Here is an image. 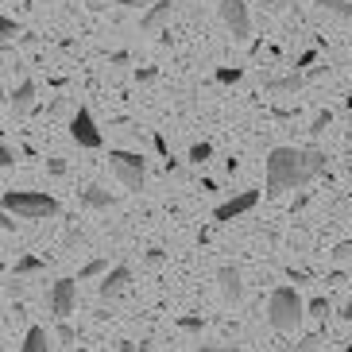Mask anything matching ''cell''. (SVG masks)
<instances>
[{
    "mask_svg": "<svg viewBox=\"0 0 352 352\" xmlns=\"http://www.w3.org/2000/svg\"><path fill=\"white\" fill-rule=\"evenodd\" d=\"M321 170H325V151H318V147H271L267 197H283L290 190L310 186Z\"/></svg>",
    "mask_w": 352,
    "mask_h": 352,
    "instance_id": "cell-1",
    "label": "cell"
},
{
    "mask_svg": "<svg viewBox=\"0 0 352 352\" xmlns=\"http://www.w3.org/2000/svg\"><path fill=\"white\" fill-rule=\"evenodd\" d=\"M302 318H306V302L298 298L294 287H275L267 298V321L271 329L279 333H298L302 329Z\"/></svg>",
    "mask_w": 352,
    "mask_h": 352,
    "instance_id": "cell-2",
    "label": "cell"
},
{
    "mask_svg": "<svg viewBox=\"0 0 352 352\" xmlns=\"http://www.w3.org/2000/svg\"><path fill=\"white\" fill-rule=\"evenodd\" d=\"M4 213L20 221H47L58 213V201L39 190H4Z\"/></svg>",
    "mask_w": 352,
    "mask_h": 352,
    "instance_id": "cell-3",
    "label": "cell"
},
{
    "mask_svg": "<svg viewBox=\"0 0 352 352\" xmlns=\"http://www.w3.org/2000/svg\"><path fill=\"white\" fill-rule=\"evenodd\" d=\"M109 166H113V175L124 182V190H144L147 182V159L140 151H124V147H113L109 151Z\"/></svg>",
    "mask_w": 352,
    "mask_h": 352,
    "instance_id": "cell-4",
    "label": "cell"
},
{
    "mask_svg": "<svg viewBox=\"0 0 352 352\" xmlns=\"http://www.w3.org/2000/svg\"><path fill=\"white\" fill-rule=\"evenodd\" d=\"M70 135H74V144L78 147H85V151H97V147L104 144L101 140V128H97V120H94V113L89 109H78V113L70 116Z\"/></svg>",
    "mask_w": 352,
    "mask_h": 352,
    "instance_id": "cell-5",
    "label": "cell"
},
{
    "mask_svg": "<svg viewBox=\"0 0 352 352\" xmlns=\"http://www.w3.org/2000/svg\"><path fill=\"white\" fill-rule=\"evenodd\" d=\"M74 302H78V279H54L51 294H47V306L58 321H66L74 314Z\"/></svg>",
    "mask_w": 352,
    "mask_h": 352,
    "instance_id": "cell-6",
    "label": "cell"
},
{
    "mask_svg": "<svg viewBox=\"0 0 352 352\" xmlns=\"http://www.w3.org/2000/svg\"><path fill=\"white\" fill-rule=\"evenodd\" d=\"M217 12H221V20H225V28L236 35V39H244V35L252 32V16H248V4H244V0H221Z\"/></svg>",
    "mask_w": 352,
    "mask_h": 352,
    "instance_id": "cell-7",
    "label": "cell"
},
{
    "mask_svg": "<svg viewBox=\"0 0 352 352\" xmlns=\"http://www.w3.org/2000/svg\"><path fill=\"white\" fill-rule=\"evenodd\" d=\"M128 283H132V267H128V263H116V267L97 283V294H101V302H113L128 290Z\"/></svg>",
    "mask_w": 352,
    "mask_h": 352,
    "instance_id": "cell-8",
    "label": "cell"
},
{
    "mask_svg": "<svg viewBox=\"0 0 352 352\" xmlns=\"http://www.w3.org/2000/svg\"><path fill=\"white\" fill-rule=\"evenodd\" d=\"M259 201V190H240L236 197H228V201H221L217 209H213V217L217 221H232V217H244L248 209H256Z\"/></svg>",
    "mask_w": 352,
    "mask_h": 352,
    "instance_id": "cell-9",
    "label": "cell"
},
{
    "mask_svg": "<svg viewBox=\"0 0 352 352\" xmlns=\"http://www.w3.org/2000/svg\"><path fill=\"white\" fill-rule=\"evenodd\" d=\"M35 94H39V85L32 82V78H23L16 89H8V109L16 116H23V113H32V104H35Z\"/></svg>",
    "mask_w": 352,
    "mask_h": 352,
    "instance_id": "cell-10",
    "label": "cell"
},
{
    "mask_svg": "<svg viewBox=\"0 0 352 352\" xmlns=\"http://www.w3.org/2000/svg\"><path fill=\"white\" fill-rule=\"evenodd\" d=\"M217 283H221V298H225V302H240V298H244V279H240V271L232 267V263H225V267L217 271Z\"/></svg>",
    "mask_w": 352,
    "mask_h": 352,
    "instance_id": "cell-11",
    "label": "cell"
},
{
    "mask_svg": "<svg viewBox=\"0 0 352 352\" xmlns=\"http://www.w3.org/2000/svg\"><path fill=\"white\" fill-rule=\"evenodd\" d=\"M170 12H175L170 4H151V8L144 12V20H140V28H144L147 35H155L159 28H163V23L170 20Z\"/></svg>",
    "mask_w": 352,
    "mask_h": 352,
    "instance_id": "cell-12",
    "label": "cell"
},
{
    "mask_svg": "<svg viewBox=\"0 0 352 352\" xmlns=\"http://www.w3.org/2000/svg\"><path fill=\"white\" fill-rule=\"evenodd\" d=\"M20 352H51V333L43 329V325H32L20 344Z\"/></svg>",
    "mask_w": 352,
    "mask_h": 352,
    "instance_id": "cell-13",
    "label": "cell"
},
{
    "mask_svg": "<svg viewBox=\"0 0 352 352\" xmlns=\"http://www.w3.org/2000/svg\"><path fill=\"white\" fill-rule=\"evenodd\" d=\"M82 201H85L89 209H113V206H116V197L109 194V190H101V186H85V190H82Z\"/></svg>",
    "mask_w": 352,
    "mask_h": 352,
    "instance_id": "cell-14",
    "label": "cell"
},
{
    "mask_svg": "<svg viewBox=\"0 0 352 352\" xmlns=\"http://www.w3.org/2000/svg\"><path fill=\"white\" fill-rule=\"evenodd\" d=\"M302 85H306V78H302V74H290V78H275V82H267V89H275V94H298Z\"/></svg>",
    "mask_w": 352,
    "mask_h": 352,
    "instance_id": "cell-15",
    "label": "cell"
},
{
    "mask_svg": "<svg viewBox=\"0 0 352 352\" xmlns=\"http://www.w3.org/2000/svg\"><path fill=\"white\" fill-rule=\"evenodd\" d=\"M325 12H333L337 20H344V23H352V0H318Z\"/></svg>",
    "mask_w": 352,
    "mask_h": 352,
    "instance_id": "cell-16",
    "label": "cell"
},
{
    "mask_svg": "<svg viewBox=\"0 0 352 352\" xmlns=\"http://www.w3.org/2000/svg\"><path fill=\"white\" fill-rule=\"evenodd\" d=\"M97 275H109V259H89V263H85L82 271H78V279H97Z\"/></svg>",
    "mask_w": 352,
    "mask_h": 352,
    "instance_id": "cell-17",
    "label": "cell"
},
{
    "mask_svg": "<svg viewBox=\"0 0 352 352\" xmlns=\"http://www.w3.org/2000/svg\"><path fill=\"white\" fill-rule=\"evenodd\" d=\"M47 263H43L39 256H20L16 259V275H35V271H43Z\"/></svg>",
    "mask_w": 352,
    "mask_h": 352,
    "instance_id": "cell-18",
    "label": "cell"
},
{
    "mask_svg": "<svg viewBox=\"0 0 352 352\" xmlns=\"http://www.w3.org/2000/svg\"><path fill=\"white\" fill-rule=\"evenodd\" d=\"M209 159H213V144H206V140H201V144H194L190 147V163H209Z\"/></svg>",
    "mask_w": 352,
    "mask_h": 352,
    "instance_id": "cell-19",
    "label": "cell"
},
{
    "mask_svg": "<svg viewBox=\"0 0 352 352\" xmlns=\"http://www.w3.org/2000/svg\"><path fill=\"white\" fill-rule=\"evenodd\" d=\"M240 78H244V70H240V66H217V82L221 85H236Z\"/></svg>",
    "mask_w": 352,
    "mask_h": 352,
    "instance_id": "cell-20",
    "label": "cell"
},
{
    "mask_svg": "<svg viewBox=\"0 0 352 352\" xmlns=\"http://www.w3.org/2000/svg\"><path fill=\"white\" fill-rule=\"evenodd\" d=\"M333 263H352V236L349 240H341V244H333Z\"/></svg>",
    "mask_w": 352,
    "mask_h": 352,
    "instance_id": "cell-21",
    "label": "cell"
},
{
    "mask_svg": "<svg viewBox=\"0 0 352 352\" xmlns=\"http://www.w3.org/2000/svg\"><path fill=\"white\" fill-rule=\"evenodd\" d=\"M306 314H314V318H329V298H310L306 302Z\"/></svg>",
    "mask_w": 352,
    "mask_h": 352,
    "instance_id": "cell-22",
    "label": "cell"
},
{
    "mask_svg": "<svg viewBox=\"0 0 352 352\" xmlns=\"http://www.w3.org/2000/svg\"><path fill=\"white\" fill-rule=\"evenodd\" d=\"M178 329H186V333H201V329H206V318H178Z\"/></svg>",
    "mask_w": 352,
    "mask_h": 352,
    "instance_id": "cell-23",
    "label": "cell"
},
{
    "mask_svg": "<svg viewBox=\"0 0 352 352\" xmlns=\"http://www.w3.org/2000/svg\"><path fill=\"white\" fill-rule=\"evenodd\" d=\"M329 120H333V113H329V109H325V113H318V116H314V128H310V132H314V135H318V132H325V128H329Z\"/></svg>",
    "mask_w": 352,
    "mask_h": 352,
    "instance_id": "cell-24",
    "label": "cell"
},
{
    "mask_svg": "<svg viewBox=\"0 0 352 352\" xmlns=\"http://www.w3.org/2000/svg\"><path fill=\"white\" fill-rule=\"evenodd\" d=\"M0 32H4V39H12V35H20V23L12 20V16H4L0 20Z\"/></svg>",
    "mask_w": 352,
    "mask_h": 352,
    "instance_id": "cell-25",
    "label": "cell"
},
{
    "mask_svg": "<svg viewBox=\"0 0 352 352\" xmlns=\"http://www.w3.org/2000/svg\"><path fill=\"white\" fill-rule=\"evenodd\" d=\"M321 344V333H310V337H302V344H298V352H314Z\"/></svg>",
    "mask_w": 352,
    "mask_h": 352,
    "instance_id": "cell-26",
    "label": "cell"
},
{
    "mask_svg": "<svg viewBox=\"0 0 352 352\" xmlns=\"http://www.w3.org/2000/svg\"><path fill=\"white\" fill-rule=\"evenodd\" d=\"M151 144H155L159 159H163V163H170V147H166V140H163V135H155V140H151Z\"/></svg>",
    "mask_w": 352,
    "mask_h": 352,
    "instance_id": "cell-27",
    "label": "cell"
},
{
    "mask_svg": "<svg viewBox=\"0 0 352 352\" xmlns=\"http://www.w3.org/2000/svg\"><path fill=\"white\" fill-rule=\"evenodd\" d=\"M314 58H318V51H306V54H298V63H294V74H298V70H306V66H314Z\"/></svg>",
    "mask_w": 352,
    "mask_h": 352,
    "instance_id": "cell-28",
    "label": "cell"
},
{
    "mask_svg": "<svg viewBox=\"0 0 352 352\" xmlns=\"http://www.w3.org/2000/svg\"><path fill=\"white\" fill-rule=\"evenodd\" d=\"M197 352H244V349H236V344H201Z\"/></svg>",
    "mask_w": 352,
    "mask_h": 352,
    "instance_id": "cell-29",
    "label": "cell"
},
{
    "mask_svg": "<svg viewBox=\"0 0 352 352\" xmlns=\"http://www.w3.org/2000/svg\"><path fill=\"white\" fill-rule=\"evenodd\" d=\"M135 78H140V82H155L159 70H155V66H144V70H135Z\"/></svg>",
    "mask_w": 352,
    "mask_h": 352,
    "instance_id": "cell-30",
    "label": "cell"
},
{
    "mask_svg": "<svg viewBox=\"0 0 352 352\" xmlns=\"http://www.w3.org/2000/svg\"><path fill=\"white\" fill-rule=\"evenodd\" d=\"M12 163H16V155H12V147L4 144V147H0V166H4V170H8Z\"/></svg>",
    "mask_w": 352,
    "mask_h": 352,
    "instance_id": "cell-31",
    "label": "cell"
},
{
    "mask_svg": "<svg viewBox=\"0 0 352 352\" xmlns=\"http://www.w3.org/2000/svg\"><path fill=\"white\" fill-rule=\"evenodd\" d=\"M58 341H63V344H74V329L66 325V321L58 325Z\"/></svg>",
    "mask_w": 352,
    "mask_h": 352,
    "instance_id": "cell-32",
    "label": "cell"
},
{
    "mask_svg": "<svg viewBox=\"0 0 352 352\" xmlns=\"http://www.w3.org/2000/svg\"><path fill=\"white\" fill-rule=\"evenodd\" d=\"M4 70H20V58H16V54H12V51H4Z\"/></svg>",
    "mask_w": 352,
    "mask_h": 352,
    "instance_id": "cell-33",
    "label": "cell"
},
{
    "mask_svg": "<svg viewBox=\"0 0 352 352\" xmlns=\"http://www.w3.org/2000/svg\"><path fill=\"white\" fill-rule=\"evenodd\" d=\"M147 4H155V0H120V8H147Z\"/></svg>",
    "mask_w": 352,
    "mask_h": 352,
    "instance_id": "cell-34",
    "label": "cell"
},
{
    "mask_svg": "<svg viewBox=\"0 0 352 352\" xmlns=\"http://www.w3.org/2000/svg\"><path fill=\"white\" fill-rule=\"evenodd\" d=\"M147 263H151V267H155V263H163V252L151 248V252H147Z\"/></svg>",
    "mask_w": 352,
    "mask_h": 352,
    "instance_id": "cell-35",
    "label": "cell"
},
{
    "mask_svg": "<svg viewBox=\"0 0 352 352\" xmlns=\"http://www.w3.org/2000/svg\"><path fill=\"white\" fill-rule=\"evenodd\" d=\"M116 352H140V344H135V341H120V349H116Z\"/></svg>",
    "mask_w": 352,
    "mask_h": 352,
    "instance_id": "cell-36",
    "label": "cell"
},
{
    "mask_svg": "<svg viewBox=\"0 0 352 352\" xmlns=\"http://www.w3.org/2000/svg\"><path fill=\"white\" fill-rule=\"evenodd\" d=\"M341 318H344V321H352V298L344 302V310H341Z\"/></svg>",
    "mask_w": 352,
    "mask_h": 352,
    "instance_id": "cell-37",
    "label": "cell"
},
{
    "mask_svg": "<svg viewBox=\"0 0 352 352\" xmlns=\"http://www.w3.org/2000/svg\"><path fill=\"white\" fill-rule=\"evenodd\" d=\"M256 4H267V8H279V4H287V0H256Z\"/></svg>",
    "mask_w": 352,
    "mask_h": 352,
    "instance_id": "cell-38",
    "label": "cell"
},
{
    "mask_svg": "<svg viewBox=\"0 0 352 352\" xmlns=\"http://www.w3.org/2000/svg\"><path fill=\"white\" fill-rule=\"evenodd\" d=\"M344 352H352V341H349V344H344Z\"/></svg>",
    "mask_w": 352,
    "mask_h": 352,
    "instance_id": "cell-39",
    "label": "cell"
}]
</instances>
